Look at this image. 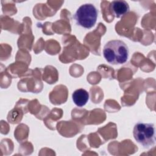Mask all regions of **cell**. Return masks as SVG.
Wrapping results in <instances>:
<instances>
[{
    "label": "cell",
    "mask_w": 156,
    "mask_h": 156,
    "mask_svg": "<svg viewBox=\"0 0 156 156\" xmlns=\"http://www.w3.org/2000/svg\"><path fill=\"white\" fill-rule=\"evenodd\" d=\"M98 16V10L91 3L81 5L76 11L74 19L79 26L85 29H91L96 24Z\"/></svg>",
    "instance_id": "obj_3"
},
{
    "label": "cell",
    "mask_w": 156,
    "mask_h": 156,
    "mask_svg": "<svg viewBox=\"0 0 156 156\" xmlns=\"http://www.w3.org/2000/svg\"><path fill=\"white\" fill-rule=\"evenodd\" d=\"M72 99L75 105L81 107L84 106L88 102L89 99V93L86 90L79 88L73 92Z\"/></svg>",
    "instance_id": "obj_5"
},
{
    "label": "cell",
    "mask_w": 156,
    "mask_h": 156,
    "mask_svg": "<svg viewBox=\"0 0 156 156\" xmlns=\"http://www.w3.org/2000/svg\"><path fill=\"white\" fill-rule=\"evenodd\" d=\"M130 10L129 4L123 0L113 1L110 4V13L116 18H121Z\"/></svg>",
    "instance_id": "obj_4"
},
{
    "label": "cell",
    "mask_w": 156,
    "mask_h": 156,
    "mask_svg": "<svg viewBox=\"0 0 156 156\" xmlns=\"http://www.w3.org/2000/svg\"><path fill=\"white\" fill-rule=\"evenodd\" d=\"M129 54L128 46L122 40H112L104 46V57L107 62L112 65L124 64L127 62Z\"/></svg>",
    "instance_id": "obj_1"
},
{
    "label": "cell",
    "mask_w": 156,
    "mask_h": 156,
    "mask_svg": "<svg viewBox=\"0 0 156 156\" xmlns=\"http://www.w3.org/2000/svg\"><path fill=\"white\" fill-rule=\"evenodd\" d=\"M133 137L136 141L146 149L155 144V129L153 123L138 122L134 126Z\"/></svg>",
    "instance_id": "obj_2"
}]
</instances>
